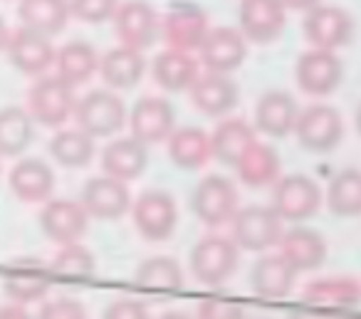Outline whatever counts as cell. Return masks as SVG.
Instances as JSON below:
<instances>
[{
    "instance_id": "9a60e30c",
    "label": "cell",
    "mask_w": 361,
    "mask_h": 319,
    "mask_svg": "<svg viewBox=\"0 0 361 319\" xmlns=\"http://www.w3.org/2000/svg\"><path fill=\"white\" fill-rule=\"evenodd\" d=\"M80 203L92 218L116 220L131 208V193L124 181H116L111 176H94L82 188Z\"/></svg>"
},
{
    "instance_id": "e575fe53",
    "label": "cell",
    "mask_w": 361,
    "mask_h": 319,
    "mask_svg": "<svg viewBox=\"0 0 361 319\" xmlns=\"http://www.w3.org/2000/svg\"><path fill=\"white\" fill-rule=\"evenodd\" d=\"M50 154L65 169H85L94 159V139L87 131L77 129H62L52 136Z\"/></svg>"
},
{
    "instance_id": "ac0fdd59",
    "label": "cell",
    "mask_w": 361,
    "mask_h": 319,
    "mask_svg": "<svg viewBox=\"0 0 361 319\" xmlns=\"http://www.w3.org/2000/svg\"><path fill=\"white\" fill-rule=\"evenodd\" d=\"M55 55L57 50L52 47L50 37L42 32L27 30V28L16 30L8 42V57H11L13 67L20 70L23 75H45L55 65Z\"/></svg>"
},
{
    "instance_id": "7dc6e473",
    "label": "cell",
    "mask_w": 361,
    "mask_h": 319,
    "mask_svg": "<svg viewBox=\"0 0 361 319\" xmlns=\"http://www.w3.org/2000/svg\"><path fill=\"white\" fill-rule=\"evenodd\" d=\"M159 319H193V317L186 312H166V314H161Z\"/></svg>"
},
{
    "instance_id": "ba28073f",
    "label": "cell",
    "mask_w": 361,
    "mask_h": 319,
    "mask_svg": "<svg viewBox=\"0 0 361 319\" xmlns=\"http://www.w3.org/2000/svg\"><path fill=\"white\" fill-rule=\"evenodd\" d=\"M131 210H134V223L139 233L151 243L171 238L178 223V208H176L173 195L159 188L144 191L136 198V203H131Z\"/></svg>"
},
{
    "instance_id": "ee69618b",
    "label": "cell",
    "mask_w": 361,
    "mask_h": 319,
    "mask_svg": "<svg viewBox=\"0 0 361 319\" xmlns=\"http://www.w3.org/2000/svg\"><path fill=\"white\" fill-rule=\"evenodd\" d=\"M290 319H329V317H326V314H322V312H317V309L300 307V309H292Z\"/></svg>"
},
{
    "instance_id": "f6af8a7d",
    "label": "cell",
    "mask_w": 361,
    "mask_h": 319,
    "mask_svg": "<svg viewBox=\"0 0 361 319\" xmlns=\"http://www.w3.org/2000/svg\"><path fill=\"white\" fill-rule=\"evenodd\" d=\"M280 3L292 11H312L314 6H319V0H280Z\"/></svg>"
},
{
    "instance_id": "3957f363",
    "label": "cell",
    "mask_w": 361,
    "mask_h": 319,
    "mask_svg": "<svg viewBox=\"0 0 361 319\" xmlns=\"http://www.w3.org/2000/svg\"><path fill=\"white\" fill-rule=\"evenodd\" d=\"M238 243L223 235H206L191 250V272L203 284H221L238 267Z\"/></svg>"
},
{
    "instance_id": "cb8c5ba5",
    "label": "cell",
    "mask_w": 361,
    "mask_h": 319,
    "mask_svg": "<svg viewBox=\"0 0 361 319\" xmlns=\"http://www.w3.org/2000/svg\"><path fill=\"white\" fill-rule=\"evenodd\" d=\"M146 166H149V151L134 136L114 139L102 151V171H104V176L124 181V183L139 179L146 171Z\"/></svg>"
},
{
    "instance_id": "4fadbf2b",
    "label": "cell",
    "mask_w": 361,
    "mask_h": 319,
    "mask_svg": "<svg viewBox=\"0 0 361 319\" xmlns=\"http://www.w3.org/2000/svg\"><path fill=\"white\" fill-rule=\"evenodd\" d=\"M208 16L193 3H176L164 20V37L171 50L193 52L208 35Z\"/></svg>"
},
{
    "instance_id": "277c9868",
    "label": "cell",
    "mask_w": 361,
    "mask_h": 319,
    "mask_svg": "<svg viewBox=\"0 0 361 319\" xmlns=\"http://www.w3.org/2000/svg\"><path fill=\"white\" fill-rule=\"evenodd\" d=\"M322 205V188L302 174H290L275 181V191H272V210L280 215L282 220L290 223H300L307 220L319 210Z\"/></svg>"
},
{
    "instance_id": "1f68e13d",
    "label": "cell",
    "mask_w": 361,
    "mask_h": 319,
    "mask_svg": "<svg viewBox=\"0 0 361 319\" xmlns=\"http://www.w3.org/2000/svg\"><path fill=\"white\" fill-rule=\"evenodd\" d=\"M235 171L240 181L250 188H265L280 179V156L270 144H255L243 154V159L235 164Z\"/></svg>"
},
{
    "instance_id": "bcb514c9",
    "label": "cell",
    "mask_w": 361,
    "mask_h": 319,
    "mask_svg": "<svg viewBox=\"0 0 361 319\" xmlns=\"http://www.w3.org/2000/svg\"><path fill=\"white\" fill-rule=\"evenodd\" d=\"M11 28H8V23L0 18V52L3 50H8V42H11Z\"/></svg>"
},
{
    "instance_id": "83f0119b",
    "label": "cell",
    "mask_w": 361,
    "mask_h": 319,
    "mask_svg": "<svg viewBox=\"0 0 361 319\" xmlns=\"http://www.w3.org/2000/svg\"><path fill=\"white\" fill-rule=\"evenodd\" d=\"M302 297L324 309H351L361 302V282L354 277L312 279Z\"/></svg>"
},
{
    "instance_id": "e0dca14e",
    "label": "cell",
    "mask_w": 361,
    "mask_h": 319,
    "mask_svg": "<svg viewBox=\"0 0 361 319\" xmlns=\"http://www.w3.org/2000/svg\"><path fill=\"white\" fill-rule=\"evenodd\" d=\"M287 8L280 0H243L240 3V32L245 40L267 42L277 40L287 25Z\"/></svg>"
},
{
    "instance_id": "484cf974",
    "label": "cell",
    "mask_w": 361,
    "mask_h": 319,
    "mask_svg": "<svg viewBox=\"0 0 361 319\" xmlns=\"http://www.w3.org/2000/svg\"><path fill=\"white\" fill-rule=\"evenodd\" d=\"M102 80L111 90H131L139 85V80L146 72V60L141 50H131V47H114L99 60Z\"/></svg>"
},
{
    "instance_id": "74e56055",
    "label": "cell",
    "mask_w": 361,
    "mask_h": 319,
    "mask_svg": "<svg viewBox=\"0 0 361 319\" xmlns=\"http://www.w3.org/2000/svg\"><path fill=\"white\" fill-rule=\"evenodd\" d=\"M94 267H97L94 255L85 245L70 243V245H62L60 253L55 255L50 272L62 279H87L94 275Z\"/></svg>"
},
{
    "instance_id": "8fae6325",
    "label": "cell",
    "mask_w": 361,
    "mask_h": 319,
    "mask_svg": "<svg viewBox=\"0 0 361 319\" xmlns=\"http://www.w3.org/2000/svg\"><path fill=\"white\" fill-rule=\"evenodd\" d=\"M87 225H90V213L80 200L50 198L40 210L42 233L60 245L80 243V238L87 233Z\"/></svg>"
},
{
    "instance_id": "f907efd6",
    "label": "cell",
    "mask_w": 361,
    "mask_h": 319,
    "mask_svg": "<svg viewBox=\"0 0 361 319\" xmlns=\"http://www.w3.org/2000/svg\"><path fill=\"white\" fill-rule=\"evenodd\" d=\"M0 159H3V156H0Z\"/></svg>"
},
{
    "instance_id": "5b68a950",
    "label": "cell",
    "mask_w": 361,
    "mask_h": 319,
    "mask_svg": "<svg viewBox=\"0 0 361 319\" xmlns=\"http://www.w3.org/2000/svg\"><path fill=\"white\" fill-rule=\"evenodd\" d=\"M295 134L302 149L326 154L336 149L344 136V119L329 104H312L305 112H300L295 124Z\"/></svg>"
},
{
    "instance_id": "d6986e66",
    "label": "cell",
    "mask_w": 361,
    "mask_h": 319,
    "mask_svg": "<svg viewBox=\"0 0 361 319\" xmlns=\"http://www.w3.org/2000/svg\"><path fill=\"white\" fill-rule=\"evenodd\" d=\"M52 272L40 260H13L3 272L6 294L18 304L37 302L50 292Z\"/></svg>"
},
{
    "instance_id": "b9f144b4",
    "label": "cell",
    "mask_w": 361,
    "mask_h": 319,
    "mask_svg": "<svg viewBox=\"0 0 361 319\" xmlns=\"http://www.w3.org/2000/svg\"><path fill=\"white\" fill-rule=\"evenodd\" d=\"M102 319H151V317L146 304L136 302V299H114L102 312Z\"/></svg>"
},
{
    "instance_id": "8992f818",
    "label": "cell",
    "mask_w": 361,
    "mask_h": 319,
    "mask_svg": "<svg viewBox=\"0 0 361 319\" xmlns=\"http://www.w3.org/2000/svg\"><path fill=\"white\" fill-rule=\"evenodd\" d=\"M282 235V218L272 205H247L233 215V240L238 248L262 253L277 245Z\"/></svg>"
},
{
    "instance_id": "681fc988",
    "label": "cell",
    "mask_w": 361,
    "mask_h": 319,
    "mask_svg": "<svg viewBox=\"0 0 361 319\" xmlns=\"http://www.w3.org/2000/svg\"><path fill=\"white\" fill-rule=\"evenodd\" d=\"M344 319H351V317H344Z\"/></svg>"
},
{
    "instance_id": "7a4b0ae2",
    "label": "cell",
    "mask_w": 361,
    "mask_h": 319,
    "mask_svg": "<svg viewBox=\"0 0 361 319\" xmlns=\"http://www.w3.org/2000/svg\"><path fill=\"white\" fill-rule=\"evenodd\" d=\"M75 92L72 85L60 80L57 75L40 77L27 92V112L32 121L42 126H62L75 114Z\"/></svg>"
},
{
    "instance_id": "4dcf8cb0",
    "label": "cell",
    "mask_w": 361,
    "mask_h": 319,
    "mask_svg": "<svg viewBox=\"0 0 361 319\" xmlns=\"http://www.w3.org/2000/svg\"><path fill=\"white\" fill-rule=\"evenodd\" d=\"M169 156L178 169L196 171L211 159V134L198 126H183L169 136Z\"/></svg>"
},
{
    "instance_id": "8d00e7d4",
    "label": "cell",
    "mask_w": 361,
    "mask_h": 319,
    "mask_svg": "<svg viewBox=\"0 0 361 319\" xmlns=\"http://www.w3.org/2000/svg\"><path fill=\"white\" fill-rule=\"evenodd\" d=\"M136 284L151 292H176L183 284V270L173 258L156 255L136 267Z\"/></svg>"
},
{
    "instance_id": "d6a6232c",
    "label": "cell",
    "mask_w": 361,
    "mask_h": 319,
    "mask_svg": "<svg viewBox=\"0 0 361 319\" xmlns=\"http://www.w3.org/2000/svg\"><path fill=\"white\" fill-rule=\"evenodd\" d=\"M55 67L60 80L77 87V85H85L87 80H92V75L99 70V57H97L94 47L90 42L75 40L57 50Z\"/></svg>"
},
{
    "instance_id": "4316f807",
    "label": "cell",
    "mask_w": 361,
    "mask_h": 319,
    "mask_svg": "<svg viewBox=\"0 0 361 319\" xmlns=\"http://www.w3.org/2000/svg\"><path fill=\"white\" fill-rule=\"evenodd\" d=\"M255 129L247 124L245 119H226L223 124L216 126V131L211 134V154L213 159H218L221 164L233 166L243 159L247 149L255 144Z\"/></svg>"
},
{
    "instance_id": "60d3db41",
    "label": "cell",
    "mask_w": 361,
    "mask_h": 319,
    "mask_svg": "<svg viewBox=\"0 0 361 319\" xmlns=\"http://www.w3.org/2000/svg\"><path fill=\"white\" fill-rule=\"evenodd\" d=\"M196 319H245V309L228 299H203Z\"/></svg>"
},
{
    "instance_id": "30bf717a",
    "label": "cell",
    "mask_w": 361,
    "mask_h": 319,
    "mask_svg": "<svg viewBox=\"0 0 361 319\" xmlns=\"http://www.w3.org/2000/svg\"><path fill=\"white\" fill-rule=\"evenodd\" d=\"M295 75L302 92H307L312 97H326L341 85L344 65H341V60L331 50L312 47L310 52L300 55Z\"/></svg>"
},
{
    "instance_id": "836d02e7",
    "label": "cell",
    "mask_w": 361,
    "mask_h": 319,
    "mask_svg": "<svg viewBox=\"0 0 361 319\" xmlns=\"http://www.w3.org/2000/svg\"><path fill=\"white\" fill-rule=\"evenodd\" d=\"M35 136V121L23 107L0 109V156H18L30 146Z\"/></svg>"
},
{
    "instance_id": "7bdbcfd3",
    "label": "cell",
    "mask_w": 361,
    "mask_h": 319,
    "mask_svg": "<svg viewBox=\"0 0 361 319\" xmlns=\"http://www.w3.org/2000/svg\"><path fill=\"white\" fill-rule=\"evenodd\" d=\"M0 319H35L30 312H27L23 304H6V307H0Z\"/></svg>"
},
{
    "instance_id": "603a6c76",
    "label": "cell",
    "mask_w": 361,
    "mask_h": 319,
    "mask_svg": "<svg viewBox=\"0 0 361 319\" xmlns=\"http://www.w3.org/2000/svg\"><path fill=\"white\" fill-rule=\"evenodd\" d=\"M8 183L23 203H45L55 191V171L42 159H23L13 166Z\"/></svg>"
},
{
    "instance_id": "7402d4cb",
    "label": "cell",
    "mask_w": 361,
    "mask_h": 319,
    "mask_svg": "<svg viewBox=\"0 0 361 319\" xmlns=\"http://www.w3.org/2000/svg\"><path fill=\"white\" fill-rule=\"evenodd\" d=\"M191 102L201 114L206 116H223L238 104V85L228 75H218V72H208V75H198V80L191 85Z\"/></svg>"
},
{
    "instance_id": "44dd1931",
    "label": "cell",
    "mask_w": 361,
    "mask_h": 319,
    "mask_svg": "<svg viewBox=\"0 0 361 319\" xmlns=\"http://www.w3.org/2000/svg\"><path fill=\"white\" fill-rule=\"evenodd\" d=\"M280 255L297 270V272H307V270H317L326 260V243L317 230L312 228H290L282 230L280 240H277Z\"/></svg>"
},
{
    "instance_id": "f1b7e54d",
    "label": "cell",
    "mask_w": 361,
    "mask_h": 319,
    "mask_svg": "<svg viewBox=\"0 0 361 319\" xmlns=\"http://www.w3.org/2000/svg\"><path fill=\"white\" fill-rule=\"evenodd\" d=\"M18 16L23 20V28L52 37L62 32V28L70 20V0H20Z\"/></svg>"
},
{
    "instance_id": "ab89813d",
    "label": "cell",
    "mask_w": 361,
    "mask_h": 319,
    "mask_svg": "<svg viewBox=\"0 0 361 319\" xmlns=\"http://www.w3.org/2000/svg\"><path fill=\"white\" fill-rule=\"evenodd\" d=\"M37 319H87V309L72 297H57L42 304Z\"/></svg>"
},
{
    "instance_id": "9c48e42d",
    "label": "cell",
    "mask_w": 361,
    "mask_h": 319,
    "mask_svg": "<svg viewBox=\"0 0 361 319\" xmlns=\"http://www.w3.org/2000/svg\"><path fill=\"white\" fill-rule=\"evenodd\" d=\"M305 37L310 40V45H314L317 50H331L336 47L349 45L351 35H354V20L346 11L336 6H314L312 11H307L305 18Z\"/></svg>"
},
{
    "instance_id": "7c38bea8",
    "label": "cell",
    "mask_w": 361,
    "mask_h": 319,
    "mask_svg": "<svg viewBox=\"0 0 361 319\" xmlns=\"http://www.w3.org/2000/svg\"><path fill=\"white\" fill-rule=\"evenodd\" d=\"M176 112L164 97H141L129 114L131 136L144 146L166 141L173 134Z\"/></svg>"
},
{
    "instance_id": "6da1fadb",
    "label": "cell",
    "mask_w": 361,
    "mask_h": 319,
    "mask_svg": "<svg viewBox=\"0 0 361 319\" xmlns=\"http://www.w3.org/2000/svg\"><path fill=\"white\" fill-rule=\"evenodd\" d=\"M75 119L92 139L114 136L126 124V107L119 95L109 90H94L75 104Z\"/></svg>"
},
{
    "instance_id": "d4e9b609",
    "label": "cell",
    "mask_w": 361,
    "mask_h": 319,
    "mask_svg": "<svg viewBox=\"0 0 361 319\" xmlns=\"http://www.w3.org/2000/svg\"><path fill=\"white\" fill-rule=\"evenodd\" d=\"M297 279V270L282 258L280 253L275 255H265L252 265L250 272V284L260 297H287L295 287Z\"/></svg>"
},
{
    "instance_id": "f546056e",
    "label": "cell",
    "mask_w": 361,
    "mask_h": 319,
    "mask_svg": "<svg viewBox=\"0 0 361 319\" xmlns=\"http://www.w3.org/2000/svg\"><path fill=\"white\" fill-rule=\"evenodd\" d=\"M151 70L154 80L169 92L191 90V85L198 80V62L191 57V52L171 50V47L156 55Z\"/></svg>"
},
{
    "instance_id": "d590c367",
    "label": "cell",
    "mask_w": 361,
    "mask_h": 319,
    "mask_svg": "<svg viewBox=\"0 0 361 319\" xmlns=\"http://www.w3.org/2000/svg\"><path fill=\"white\" fill-rule=\"evenodd\" d=\"M326 205L331 213L341 218H356L361 215V171L344 169L329 181L326 188Z\"/></svg>"
},
{
    "instance_id": "5bb4252c",
    "label": "cell",
    "mask_w": 361,
    "mask_h": 319,
    "mask_svg": "<svg viewBox=\"0 0 361 319\" xmlns=\"http://www.w3.org/2000/svg\"><path fill=\"white\" fill-rule=\"evenodd\" d=\"M114 30L124 47L131 50H146L154 45L159 35V18L154 8L144 0H129L116 8L114 13Z\"/></svg>"
},
{
    "instance_id": "c3c4849f",
    "label": "cell",
    "mask_w": 361,
    "mask_h": 319,
    "mask_svg": "<svg viewBox=\"0 0 361 319\" xmlns=\"http://www.w3.org/2000/svg\"><path fill=\"white\" fill-rule=\"evenodd\" d=\"M356 129L361 134V102H359V109H356Z\"/></svg>"
},
{
    "instance_id": "52a82bcc",
    "label": "cell",
    "mask_w": 361,
    "mask_h": 319,
    "mask_svg": "<svg viewBox=\"0 0 361 319\" xmlns=\"http://www.w3.org/2000/svg\"><path fill=\"white\" fill-rule=\"evenodd\" d=\"M191 205L198 220H203L206 225H213V228L226 225L238 213V191L226 176L211 174L198 181V186L193 188Z\"/></svg>"
},
{
    "instance_id": "ffe728a7",
    "label": "cell",
    "mask_w": 361,
    "mask_h": 319,
    "mask_svg": "<svg viewBox=\"0 0 361 319\" xmlns=\"http://www.w3.org/2000/svg\"><path fill=\"white\" fill-rule=\"evenodd\" d=\"M297 116H300V107L290 92L270 90L257 100L255 124L262 134L272 136V139H282L290 131H295Z\"/></svg>"
},
{
    "instance_id": "2e32d148",
    "label": "cell",
    "mask_w": 361,
    "mask_h": 319,
    "mask_svg": "<svg viewBox=\"0 0 361 319\" xmlns=\"http://www.w3.org/2000/svg\"><path fill=\"white\" fill-rule=\"evenodd\" d=\"M198 52H201V62L208 72L231 75L247 57L245 35L240 30H233V28H213V30H208Z\"/></svg>"
},
{
    "instance_id": "f35d334b",
    "label": "cell",
    "mask_w": 361,
    "mask_h": 319,
    "mask_svg": "<svg viewBox=\"0 0 361 319\" xmlns=\"http://www.w3.org/2000/svg\"><path fill=\"white\" fill-rule=\"evenodd\" d=\"M119 0H70V13L82 23H104L114 18Z\"/></svg>"
}]
</instances>
